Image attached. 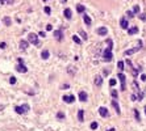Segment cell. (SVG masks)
I'll return each instance as SVG.
<instances>
[{"label":"cell","mask_w":146,"mask_h":131,"mask_svg":"<svg viewBox=\"0 0 146 131\" xmlns=\"http://www.w3.org/2000/svg\"><path fill=\"white\" fill-rule=\"evenodd\" d=\"M94 83H95V85L100 87L101 84H103V78H101L100 75H96V76H95V80H94Z\"/></svg>","instance_id":"ba28073f"},{"label":"cell","mask_w":146,"mask_h":131,"mask_svg":"<svg viewBox=\"0 0 146 131\" xmlns=\"http://www.w3.org/2000/svg\"><path fill=\"white\" fill-rule=\"evenodd\" d=\"M44 1H46V0H44Z\"/></svg>","instance_id":"c3c4849f"},{"label":"cell","mask_w":146,"mask_h":131,"mask_svg":"<svg viewBox=\"0 0 146 131\" xmlns=\"http://www.w3.org/2000/svg\"><path fill=\"white\" fill-rule=\"evenodd\" d=\"M28 41L30 42V43L36 45V46H40V41H38V37H37V34H34V33H30L29 36H28Z\"/></svg>","instance_id":"3957f363"},{"label":"cell","mask_w":146,"mask_h":131,"mask_svg":"<svg viewBox=\"0 0 146 131\" xmlns=\"http://www.w3.org/2000/svg\"><path fill=\"white\" fill-rule=\"evenodd\" d=\"M67 72L71 76H74L76 74V67H74V66H68V67H67Z\"/></svg>","instance_id":"5bb4252c"},{"label":"cell","mask_w":146,"mask_h":131,"mask_svg":"<svg viewBox=\"0 0 146 131\" xmlns=\"http://www.w3.org/2000/svg\"><path fill=\"white\" fill-rule=\"evenodd\" d=\"M53 29V26L50 25V24H49V25H46V30H51Z\"/></svg>","instance_id":"ab89813d"},{"label":"cell","mask_w":146,"mask_h":131,"mask_svg":"<svg viewBox=\"0 0 146 131\" xmlns=\"http://www.w3.org/2000/svg\"><path fill=\"white\" fill-rule=\"evenodd\" d=\"M3 21H4V24H5L7 26L11 25V18H9V17H4V20H3Z\"/></svg>","instance_id":"f1b7e54d"},{"label":"cell","mask_w":146,"mask_h":131,"mask_svg":"<svg viewBox=\"0 0 146 131\" xmlns=\"http://www.w3.org/2000/svg\"><path fill=\"white\" fill-rule=\"evenodd\" d=\"M20 49L22 51H25L26 49H28V42L26 41H20Z\"/></svg>","instance_id":"ac0fdd59"},{"label":"cell","mask_w":146,"mask_h":131,"mask_svg":"<svg viewBox=\"0 0 146 131\" xmlns=\"http://www.w3.org/2000/svg\"><path fill=\"white\" fill-rule=\"evenodd\" d=\"M79 100H80V101H82V102H84V101H87V93H86V92H80V93H79Z\"/></svg>","instance_id":"2e32d148"},{"label":"cell","mask_w":146,"mask_h":131,"mask_svg":"<svg viewBox=\"0 0 146 131\" xmlns=\"http://www.w3.org/2000/svg\"><path fill=\"white\" fill-rule=\"evenodd\" d=\"M61 1H62V3H65V1H67V0H61Z\"/></svg>","instance_id":"bcb514c9"},{"label":"cell","mask_w":146,"mask_h":131,"mask_svg":"<svg viewBox=\"0 0 146 131\" xmlns=\"http://www.w3.org/2000/svg\"><path fill=\"white\" fill-rule=\"evenodd\" d=\"M99 114H100L101 117H108V110H107V107H104V106L99 107Z\"/></svg>","instance_id":"9c48e42d"},{"label":"cell","mask_w":146,"mask_h":131,"mask_svg":"<svg viewBox=\"0 0 146 131\" xmlns=\"http://www.w3.org/2000/svg\"><path fill=\"white\" fill-rule=\"evenodd\" d=\"M40 36L41 37H46V34H45V32H40Z\"/></svg>","instance_id":"ee69618b"},{"label":"cell","mask_w":146,"mask_h":131,"mask_svg":"<svg viewBox=\"0 0 146 131\" xmlns=\"http://www.w3.org/2000/svg\"><path fill=\"white\" fill-rule=\"evenodd\" d=\"M109 85H111V87L116 85V80H114V79H112V80H109Z\"/></svg>","instance_id":"d590c367"},{"label":"cell","mask_w":146,"mask_h":131,"mask_svg":"<svg viewBox=\"0 0 146 131\" xmlns=\"http://www.w3.org/2000/svg\"><path fill=\"white\" fill-rule=\"evenodd\" d=\"M140 12V7L138 5H134V9H133V13H138Z\"/></svg>","instance_id":"e575fe53"},{"label":"cell","mask_w":146,"mask_h":131,"mask_svg":"<svg viewBox=\"0 0 146 131\" xmlns=\"http://www.w3.org/2000/svg\"><path fill=\"white\" fill-rule=\"evenodd\" d=\"M54 37H55V39L61 42L63 39V32H62V29H59V30H54Z\"/></svg>","instance_id":"277c9868"},{"label":"cell","mask_w":146,"mask_h":131,"mask_svg":"<svg viewBox=\"0 0 146 131\" xmlns=\"http://www.w3.org/2000/svg\"><path fill=\"white\" fill-rule=\"evenodd\" d=\"M57 118H58V119H65V113L58 111V113H57Z\"/></svg>","instance_id":"d4e9b609"},{"label":"cell","mask_w":146,"mask_h":131,"mask_svg":"<svg viewBox=\"0 0 146 131\" xmlns=\"http://www.w3.org/2000/svg\"><path fill=\"white\" fill-rule=\"evenodd\" d=\"M68 87H70L68 84H63V85H62V89H65V88H68Z\"/></svg>","instance_id":"7bdbcfd3"},{"label":"cell","mask_w":146,"mask_h":131,"mask_svg":"<svg viewBox=\"0 0 146 131\" xmlns=\"http://www.w3.org/2000/svg\"><path fill=\"white\" fill-rule=\"evenodd\" d=\"M133 14H134V13L132 12V11H128V12H126V16H128L129 18H132V17H134V16H133Z\"/></svg>","instance_id":"836d02e7"},{"label":"cell","mask_w":146,"mask_h":131,"mask_svg":"<svg viewBox=\"0 0 146 131\" xmlns=\"http://www.w3.org/2000/svg\"><path fill=\"white\" fill-rule=\"evenodd\" d=\"M9 83L11 84H16V78H15V76H11V78H9Z\"/></svg>","instance_id":"1f68e13d"},{"label":"cell","mask_w":146,"mask_h":131,"mask_svg":"<svg viewBox=\"0 0 146 131\" xmlns=\"http://www.w3.org/2000/svg\"><path fill=\"white\" fill-rule=\"evenodd\" d=\"M133 113H134V118H136V121H141V115L138 113L137 109H133Z\"/></svg>","instance_id":"44dd1931"},{"label":"cell","mask_w":146,"mask_h":131,"mask_svg":"<svg viewBox=\"0 0 146 131\" xmlns=\"http://www.w3.org/2000/svg\"><path fill=\"white\" fill-rule=\"evenodd\" d=\"M141 80L142 81H146V75H141Z\"/></svg>","instance_id":"60d3db41"},{"label":"cell","mask_w":146,"mask_h":131,"mask_svg":"<svg viewBox=\"0 0 146 131\" xmlns=\"http://www.w3.org/2000/svg\"><path fill=\"white\" fill-rule=\"evenodd\" d=\"M111 94H112V97H113V98H117V91L112 89V91H111Z\"/></svg>","instance_id":"4dcf8cb0"},{"label":"cell","mask_w":146,"mask_h":131,"mask_svg":"<svg viewBox=\"0 0 146 131\" xmlns=\"http://www.w3.org/2000/svg\"><path fill=\"white\" fill-rule=\"evenodd\" d=\"M108 131H116V129H109Z\"/></svg>","instance_id":"f6af8a7d"},{"label":"cell","mask_w":146,"mask_h":131,"mask_svg":"<svg viewBox=\"0 0 146 131\" xmlns=\"http://www.w3.org/2000/svg\"><path fill=\"white\" fill-rule=\"evenodd\" d=\"M107 33H108V30H107L105 26H101V28L97 29V34H99V36H107Z\"/></svg>","instance_id":"8fae6325"},{"label":"cell","mask_w":146,"mask_h":131,"mask_svg":"<svg viewBox=\"0 0 146 131\" xmlns=\"http://www.w3.org/2000/svg\"><path fill=\"white\" fill-rule=\"evenodd\" d=\"M62 100H63L66 104H72V102L75 101V96H72V94H70V96H63Z\"/></svg>","instance_id":"8992f818"},{"label":"cell","mask_w":146,"mask_h":131,"mask_svg":"<svg viewBox=\"0 0 146 131\" xmlns=\"http://www.w3.org/2000/svg\"><path fill=\"white\" fill-rule=\"evenodd\" d=\"M145 114H146V106H145Z\"/></svg>","instance_id":"7dc6e473"},{"label":"cell","mask_w":146,"mask_h":131,"mask_svg":"<svg viewBox=\"0 0 146 131\" xmlns=\"http://www.w3.org/2000/svg\"><path fill=\"white\" fill-rule=\"evenodd\" d=\"M15 0H0V4H12Z\"/></svg>","instance_id":"cb8c5ba5"},{"label":"cell","mask_w":146,"mask_h":131,"mask_svg":"<svg viewBox=\"0 0 146 131\" xmlns=\"http://www.w3.org/2000/svg\"><path fill=\"white\" fill-rule=\"evenodd\" d=\"M112 106L114 107V109H116V113L120 115V114H121V110H120V106H118V104H117L116 100H112Z\"/></svg>","instance_id":"7c38bea8"},{"label":"cell","mask_w":146,"mask_h":131,"mask_svg":"<svg viewBox=\"0 0 146 131\" xmlns=\"http://www.w3.org/2000/svg\"><path fill=\"white\" fill-rule=\"evenodd\" d=\"M72 41H74L75 43H78V45H80V43H82V41L79 39V37H78V36H72Z\"/></svg>","instance_id":"603a6c76"},{"label":"cell","mask_w":146,"mask_h":131,"mask_svg":"<svg viewBox=\"0 0 146 131\" xmlns=\"http://www.w3.org/2000/svg\"><path fill=\"white\" fill-rule=\"evenodd\" d=\"M103 74H104L105 76H107V75H109V70H104V71H103Z\"/></svg>","instance_id":"b9f144b4"},{"label":"cell","mask_w":146,"mask_h":131,"mask_svg":"<svg viewBox=\"0 0 146 131\" xmlns=\"http://www.w3.org/2000/svg\"><path fill=\"white\" fill-rule=\"evenodd\" d=\"M120 25H121V28H122V29H128V26H129L128 20H126L125 17H122L121 20H120Z\"/></svg>","instance_id":"30bf717a"},{"label":"cell","mask_w":146,"mask_h":131,"mask_svg":"<svg viewBox=\"0 0 146 131\" xmlns=\"http://www.w3.org/2000/svg\"><path fill=\"white\" fill-rule=\"evenodd\" d=\"M118 79H120V81H121V89L122 91H125V81H126V76L124 74H118Z\"/></svg>","instance_id":"52a82bcc"},{"label":"cell","mask_w":146,"mask_h":131,"mask_svg":"<svg viewBox=\"0 0 146 131\" xmlns=\"http://www.w3.org/2000/svg\"><path fill=\"white\" fill-rule=\"evenodd\" d=\"M112 58H113V55H112V41L108 39V47H107V50L104 52H103V60L104 62H111Z\"/></svg>","instance_id":"6da1fadb"},{"label":"cell","mask_w":146,"mask_h":131,"mask_svg":"<svg viewBox=\"0 0 146 131\" xmlns=\"http://www.w3.org/2000/svg\"><path fill=\"white\" fill-rule=\"evenodd\" d=\"M5 46H7L5 42H1V43H0V47H1V49H5Z\"/></svg>","instance_id":"74e56055"},{"label":"cell","mask_w":146,"mask_h":131,"mask_svg":"<svg viewBox=\"0 0 146 131\" xmlns=\"http://www.w3.org/2000/svg\"><path fill=\"white\" fill-rule=\"evenodd\" d=\"M90 127H91V130H96L99 127V125H97V122H92Z\"/></svg>","instance_id":"484cf974"},{"label":"cell","mask_w":146,"mask_h":131,"mask_svg":"<svg viewBox=\"0 0 146 131\" xmlns=\"http://www.w3.org/2000/svg\"><path fill=\"white\" fill-rule=\"evenodd\" d=\"M83 20H84V22H86L87 25H91V18L88 17L87 14H84V16H83Z\"/></svg>","instance_id":"7402d4cb"},{"label":"cell","mask_w":146,"mask_h":131,"mask_svg":"<svg viewBox=\"0 0 146 131\" xmlns=\"http://www.w3.org/2000/svg\"><path fill=\"white\" fill-rule=\"evenodd\" d=\"M29 109H30V106L28 105V104H24L22 106H16L15 107V110H16L17 114H26L29 111Z\"/></svg>","instance_id":"7a4b0ae2"},{"label":"cell","mask_w":146,"mask_h":131,"mask_svg":"<svg viewBox=\"0 0 146 131\" xmlns=\"http://www.w3.org/2000/svg\"><path fill=\"white\" fill-rule=\"evenodd\" d=\"M141 47H134V49H130V50H126V51H124V54L125 55H132V54H134V52H137L138 50H140Z\"/></svg>","instance_id":"9a60e30c"},{"label":"cell","mask_w":146,"mask_h":131,"mask_svg":"<svg viewBox=\"0 0 146 131\" xmlns=\"http://www.w3.org/2000/svg\"><path fill=\"white\" fill-rule=\"evenodd\" d=\"M130 98H132V101H137V96L136 94H132V96H130Z\"/></svg>","instance_id":"8d00e7d4"},{"label":"cell","mask_w":146,"mask_h":131,"mask_svg":"<svg viewBox=\"0 0 146 131\" xmlns=\"http://www.w3.org/2000/svg\"><path fill=\"white\" fill-rule=\"evenodd\" d=\"M63 14H65V17H66L67 20H70V18L72 17V12H71V9H70V8H66V9H65Z\"/></svg>","instance_id":"4fadbf2b"},{"label":"cell","mask_w":146,"mask_h":131,"mask_svg":"<svg viewBox=\"0 0 146 131\" xmlns=\"http://www.w3.org/2000/svg\"><path fill=\"white\" fill-rule=\"evenodd\" d=\"M16 71H17V72H20V74H25V72L28 71V68L25 67V64H24V63H18V64H17V67H16Z\"/></svg>","instance_id":"5b68a950"},{"label":"cell","mask_w":146,"mask_h":131,"mask_svg":"<svg viewBox=\"0 0 146 131\" xmlns=\"http://www.w3.org/2000/svg\"><path fill=\"white\" fill-rule=\"evenodd\" d=\"M49 55H50V54H49L48 50H44V51L41 52V58H42V59H49Z\"/></svg>","instance_id":"ffe728a7"},{"label":"cell","mask_w":146,"mask_h":131,"mask_svg":"<svg viewBox=\"0 0 146 131\" xmlns=\"http://www.w3.org/2000/svg\"><path fill=\"white\" fill-rule=\"evenodd\" d=\"M78 119H79V122H83L84 121V110L83 109H80L78 111Z\"/></svg>","instance_id":"e0dca14e"},{"label":"cell","mask_w":146,"mask_h":131,"mask_svg":"<svg viewBox=\"0 0 146 131\" xmlns=\"http://www.w3.org/2000/svg\"><path fill=\"white\" fill-rule=\"evenodd\" d=\"M45 12L49 14V13H50V8H49V7H45Z\"/></svg>","instance_id":"f35d334b"},{"label":"cell","mask_w":146,"mask_h":131,"mask_svg":"<svg viewBox=\"0 0 146 131\" xmlns=\"http://www.w3.org/2000/svg\"><path fill=\"white\" fill-rule=\"evenodd\" d=\"M132 87H133V89L136 91V92H138L140 91V87L137 85V81H133V84H132Z\"/></svg>","instance_id":"83f0119b"},{"label":"cell","mask_w":146,"mask_h":131,"mask_svg":"<svg viewBox=\"0 0 146 131\" xmlns=\"http://www.w3.org/2000/svg\"><path fill=\"white\" fill-rule=\"evenodd\" d=\"M136 33H138V26H133V28H130L128 30V34H130V36H133Z\"/></svg>","instance_id":"d6986e66"},{"label":"cell","mask_w":146,"mask_h":131,"mask_svg":"<svg viewBox=\"0 0 146 131\" xmlns=\"http://www.w3.org/2000/svg\"><path fill=\"white\" fill-rule=\"evenodd\" d=\"M76 11H78L79 13H82V12H84V7H83L82 4H79L78 7H76Z\"/></svg>","instance_id":"4316f807"},{"label":"cell","mask_w":146,"mask_h":131,"mask_svg":"<svg viewBox=\"0 0 146 131\" xmlns=\"http://www.w3.org/2000/svg\"><path fill=\"white\" fill-rule=\"evenodd\" d=\"M117 67L120 68V70H124V62H118V63H117Z\"/></svg>","instance_id":"d6a6232c"},{"label":"cell","mask_w":146,"mask_h":131,"mask_svg":"<svg viewBox=\"0 0 146 131\" xmlns=\"http://www.w3.org/2000/svg\"><path fill=\"white\" fill-rule=\"evenodd\" d=\"M79 34H80V36H82V38H83V39H87V34L84 33L83 30H79Z\"/></svg>","instance_id":"f546056e"}]
</instances>
